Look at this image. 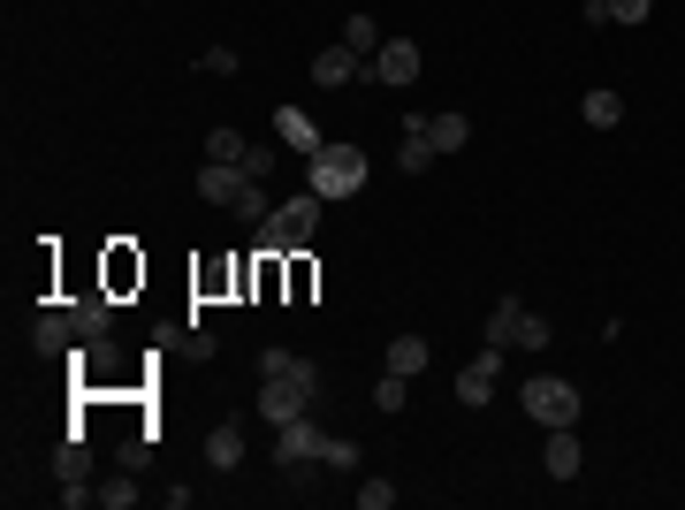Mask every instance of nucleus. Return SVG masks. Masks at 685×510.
<instances>
[{"label": "nucleus", "mask_w": 685, "mask_h": 510, "mask_svg": "<svg viewBox=\"0 0 685 510\" xmlns=\"http://www.w3.org/2000/svg\"><path fill=\"white\" fill-rule=\"evenodd\" d=\"M313 396H321V366H290V373H267L259 381V419L267 427H290V419H305L313 412Z\"/></svg>", "instance_id": "f257e3e1"}, {"label": "nucleus", "mask_w": 685, "mask_h": 510, "mask_svg": "<svg viewBox=\"0 0 685 510\" xmlns=\"http://www.w3.org/2000/svg\"><path fill=\"white\" fill-rule=\"evenodd\" d=\"M305 190H313V198H350V190H365V153H358V146H321V153L305 161Z\"/></svg>", "instance_id": "f03ea898"}, {"label": "nucleus", "mask_w": 685, "mask_h": 510, "mask_svg": "<svg viewBox=\"0 0 685 510\" xmlns=\"http://www.w3.org/2000/svg\"><path fill=\"white\" fill-rule=\"evenodd\" d=\"M321 206H328V198H313V190H305V198H282V206L267 213L259 244H267V252H298V244H313V229H321Z\"/></svg>", "instance_id": "7ed1b4c3"}, {"label": "nucleus", "mask_w": 685, "mask_h": 510, "mask_svg": "<svg viewBox=\"0 0 685 510\" xmlns=\"http://www.w3.org/2000/svg\"><path fill=\"white\" fill-rule=\"evenodd\" d=\"M518 404H525V419H533V427H579V389H571V381H556V373H533Z\"/></svg>", "instance_id": "20e7f679"}, {"label": "nucleus", "mask_w": 685, "mask_h": 510, "mask_svg": "<svg viewBox=\"0 0 685 510\" xmlns=\"http://www.w3.org/2000/svg\"><path fill=\"white\" fill-rule=\"evenodd\" d=\"M305 465H328V434H321L313 419H290V427H275V473H282V480H298Z\"/></svg>", "instance_id": "39448f33"}, {"label": "nucleus", "mask_w": 685, "mask_h": 510, "mask_svg": "<svg viewBox=\"0 0 685 510\" xmlns=\"http://www.w3.org/2000/svg\"><path fill=\"white\" fill-rule=\"evenodd\" d=\"M488 343H511V350H548V321H541V313H525L518 298H503V305L488 313Z\"/></svg>", "instance_id": "423d86ee"}, {"label": "nucleus", "mask_w": 685, "mask_h": 510, "mask_svg": "<svg viewBox=\"0 0 685 510\" xmlns=\"http://www.w3.org/2000/svg\"><path fill=\"white\" fill-rule=\"evenodd\" d=\"M419 69H427L419 46H411V38H388L373 61H358V84H419Z\"/></svg>", "instance_id": "0eeeda50"}, {"label": "nucleus", "mask_w": 685, "mask_h": 510, "mask_svg": "<svg viewBox=\"0 0 685 510\" xmlns=\"http://www.w3.org/2000/svg\"><path fill=\"white\" fill-rule=\"evenodd\" d=\"M496 373H503V343H488V350L457 373V404H465V412H480V404L496 396Z\"/></svg>", "instance_id": "6e6552de"}, {"label": "nucleus", "mask_w": 685, "mask_h": 510, "mask_svg": "<svg viewBox=\"0 0 685 510\" xmlns=\"http://www.w3.org/2000/svg\"><path fill=\"white\" fill-rule=\"evenodd\" d=\"M244 190H252V175L236 169V161H206V169H198V198H206V206H236Z\"/></svg>", "instance_id": "1a4fd4ad"}, {"label": "nucleus", "mask_w": 685, "mask_h": 510, "mask_svg": "<svg viewBox=\"0 0 685 510\" xmlns=\"http://www.w3.org/2000/svg\"><path fill=\"white\" fill-rule=\"evenodd\" d=\"M275 138H282L290 153H305V161H313V153L328 146V138H321V123H313L305 107H275Z\"/></svg>", "instance_id": "9d476101"}, {"label": "nucleus", "mask_w": 685, "mask_h": 510, "mask_svg": "<svg viewBox=\"0 0 685 510\" xmlns=\"http://www.w3.org/2000/svg\"><path fill=\"white\" fill-rule=\"evenodd\" d=\"M77 321H69V305H61V313H46V321H38V328H31V350H38V358H77Z\"/></svg>", "instance_id": "9b49d317"}, {"label": "nucleus", "mask_w": 685, "mask_h": 510, "mask_svg": "<svg viewBox=\"0 0 685 510\" xmlns=\"http://www.w3.org/2000/svg\"><path fill=\"white\" fill-rule=\"evenodd\" d=\"M434 161H442V153H434V138H427V115H404V146H396V169H404V175H427Z\"/></svg>", "instance_id": "f8f14e48"}, {"label": "nucleus", "mask_w": 685, "mask_h": 510, "mask_svg": "<svg viewBox=\"0 0 685 510\" xmlns=\"http://www.w3.org/2000/svg\"><path fill=\"white\" fill-rule=\"evenodd\" d=\"M541 465H548V480H579V465H587L579 434H571V427H548V450H541Z\"/></svg>", "instance_id": "ddd939ff"}, {"label": "nucleus", "mask_w": 685, "mask_h": 510, "mask_svg": "<svg viewBox=\"0 0 685 510\" xmlns=\"http://www.w3.org/2000/svg\"><path fill=\"white\" fill-rule=\"evenodd\" d=\"M358 61H365V54H350V46H321V54H313V77H321V92H336V84H350V77H358Z\"/></svg>", "instance_id": "4468645a"}, {"label": "nucleus", "mask_w": 685, "mask_h": 510, "mask_svg": "<svg viewBox=\"0 0 685 510\" xmlns=\"http://www.w3.org/2000/svg\"><path fill=\"white\" fill-rule=\"evenodd\" d=\"M579 123H587V130H617V123H625V92L594 84V92L579 100Z\"/></svg>", "instance_id": "2eb2a0df"}, {"label": "nucleus", "mask_w": 685, "mask_h": 510, "mask_svg": "<svg viewBox=\"0 0 685 510\" xmlns=\"http://www.w3.org/2000/svg\"><path fill=\"white\" fill-rule=\"evenodd\" d=\"M206 465H213V473H236V465H244V419H229V427L206 434Z\"/></svg>", "instance_id": "dca6fc26"}, {"label": "nucleus", "mask_w": 685, "mask_h": 510, "mask_svg": "<svg viewBox=\"0 0 685 510\" xmlns=\"http://www.w3.org/2000/svg\"><path fill=\"white\" fill-rule=\"evenodd\" d=\"M54 480H61V488H92V457H84V442H61V450H54Z\"/></svg>", "instance_id": "f3484780"}, {"label": "nucleus", "mask_w": 685, "mask_h": 510, "mask_svg": "<svg viewBox=\"0 0 685 510\" xmlns=\"http://www.w3.org/2000/svg\"><path fill=\"white\" fill-rule=\"evenodd\" d=\"M381 366H388V373H404V381H411V373H427V336H396Z\"/></svg>", "instance_id": "a211bd4d"}, {"label": "nucleus", "mask_w": 685, "mask_h": 510, "mask_svg": "<svg viewBox=\"0 0 685 510\" xmlns=\"http://www.w3.org/2000/svg\"><path fill=\"white\" fill-rule=\"evenodd\" d=\"M427 138H434V153H465L473 123H465V115H427Z\"/></svg>", "instance_id": "6ab92c4d"}, {"label": "nucleus", "mask_w": 685, "mask_h": 510, "mask_svg": "<svg viewBox=\"0 0 685 510\" xmlns=\"http://www.w3.org/2000/svg\"><path fill=\"white\" fill-rule=\"evenodd\" d=\"M69 321H77V336L92 343V336H107V321H115V305H107V298H77V305H69Z\"/></svg>", "instance_id": "aec40b11"}, {"label": "nucleus", "mask_w": 685, "mask_h": 510, "mask_svg": "<svg viewBox=\"0 0 685 510\" xmlns=\"http://www.w3.org/2000/svg\"><path fill=\"white\" fill-rule=\"evenodd\" d=\"M342 46H350V54H365V61H373V54H381V46H388V38H381V23H373V15H350V23H342Z\"/></svg>", "instance_id": "412c9836"}, {"label": "nucleus", "mask_w": 685, "mask_h": 510, "mask_svg": "<svg viewBox=\"0 0 685 510\" xmlns=\"http://www.w3.org/2000/svg\"><path fill=\"white\" fill-rule=\"evenodd\" d=\"M229 213H236L244 229H267V213H275V206H267V183H252V190H244V198H236Z\"/></svg>", "instance_id": "4be33fe9"}, {"label": "nucleus", "mask_w": 685, "mask_h": 510, "mask_svg": "<svg viewBox=\"0 0 685 510\" xmlns=\"http://www.w3.org/2000/svg\"><path fill=\"white\" fill-rule=\"evenodd\" d=\"M244 153H252V138H236V130H213L206 138V161H236L244 169Z\"/></svg>", "instance_id": "5701e85b"}, {"label": "nucleus", "mask_w": 685, "mask_h": 510, "mask_svg": "<svg viewBox=\"0 0 685 510\" xmlns=\"http://www.w3.org/2000/svg\"><path fill=\"white\" fill-rule=\"evenodd\" d=\"M404 396H411L404 373H381V381H373V404H381V412H404Z\"/></svg>", "instance_id": "b1692460"}, {"label": "nucleus", "mask_w": 685, "mask_h": 510, "mask_svg": "<svg viewBox=\"0 0 685 510\" xmlns=\"http://www.w3.org/2000/svg\"><path fill=\"white\" fill-rule=\"evenodd\" d=\"M290 366H298V350H282V343L259 350V381H267V373H290Z\"/></svg>", "instance_id": "393cba45"}, {"label": "nucleus", "mask_w": 685, "mask_h": 510, "mask_svg": "<svg viewBox=\"0 0 685 510\" xmlns=\"http://www.w3.org/2000/svg\"><path fill=\"white\" fill-rule=\"evenodd\" d=\"M655 0H609V23H648Z\"/></svg>", "instance_id": "a878e982"}, {"label": "nucleus", "mask_w": 685, "mask_h": 510, "mask_svg": "<svg viewBox=\"0 0 685 510\" xmlns=\"http://www.w3.org/2000/svg\"><path fill=\"white\" fill-rule=\"evenodd\" d=\"M244 175L267 183V175H275V146H252V153H244Z\"/></svg>", "instance_id": "bb28decb"}, {"label": "nucleus", "mask_w": 685, "mask_h": 510, "mask_svg": "<svg viewBox=\"0 0 685 510\" xmlns=\"http://www.w3.org/2000/svg\"><path fill=\"white\" fill-rule=\"evenodd\" d=\"M396 503V488H388V480H365V488H358V510H388Z\"/></svg>", "instance_id": "cd10ccee"}, {"label": "nucleus", "mask_w": 685, "mask_h": 510, "mask_svg": "<svg viewBox=\"0 0 685 510\" xmlns=\"http://www.w3.org/2000/svg\"><path fill=\"white\" fill-rule=\"evenodd\" d=\"M198 69H206V77H229V69H236V46H206V61H198Z\"/></svg>", "instance_id": "c85d7f7f"}, {"label": "nucleus", "mask_w": 685, "mask_h": 510, "mask_svg": "<svg viewBox=\"0 0 685 510\" xmlns=\"http://www.w3.org/2000/svg\"><path fill=\"white\" fill-rule=\"evenodd\" d=\"M100 503H107V510H130V503H138V488H130V480H115V488H100Z\"/></svg>", "instance_id": "c756f323"}]
</instances>
